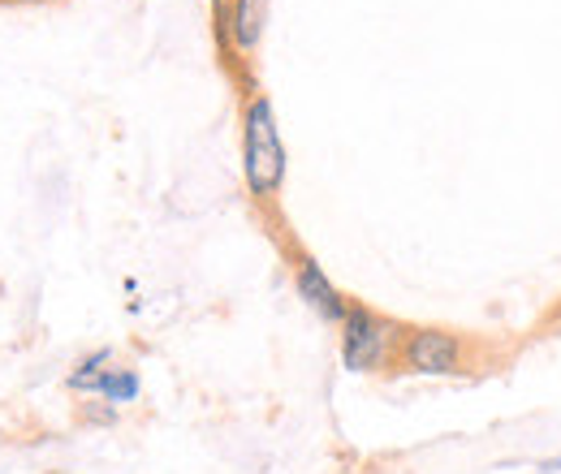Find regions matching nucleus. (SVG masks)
<instances>
[{
    "instance_id": "1",
    "label": "nucleus",
    "mask_w": 561,
    "mask_h": 474,
    "mask_svg": "<svg viewBox=\"0 0 561 474\" xmlns=\"http://www.w3.org/2000/svg\"><path fill=\"white\" fill-rule=\"evenodd\" d=\"M242 177L251 199L260 204H273L285 186V142H280L273 100L264 91H251L242 104Z\"/></svg>"
},
{
    "instance_id": "2",
    "label": "nucleus",
    "mask_w": 561,
    "mask_h": 474,
    "mask_svg": "<svg viewBox=\"0 0 561 474\" xmlns=\"http://www.w3.org/2000/svg\"><path fill=\"white\" fill-rule=\"evenodd\" d=\"M337 333H342V362H346V371L367 375V371L398 367V349H402L407 328L393 324V320H385V315H376L371 307L351 302V311L337 324Z\"/></svg>"
},
{
    "instance_id": "3",
    "label": "nucleus",
    "mask_w": 561,
    "mask_h": 474,
    "mask_svg": "<svg viewBox=\"0 0 561 474\" xmlns=\"http://www.w3.org/2000/svg\"><path fill=\"white\" fill-rule=\"evenodd\" d=\"M398 367L411 375H462L467 371V340L449 328H407Z\"/></svg>"
},
{
    "instance_id": "4",
    "label": "nucleus",
    "mask_w": 561,
    "mask_h": 474,
    "mask_svg": "<svg viewBox=\"0 0 561 474\" xmlns=\"http://www.w3.org/2000/svg\"><path fill=\"white\" fill-rule=\"evenodd\" d=\"M294 289L298 298L324 320V324H342L351 311V298L329 280V271L320 268L311 255H294Z\"/></svg>"
},
{
    "instance_id": "5",
    "label": "nucleus",
    "mask_w": 561,
    "mask_h": 474,
    "mask_svg": "<svg viewBox=\"0 0 561 474\" xmlns=\"http://www.w3.org/2000/svg\"><path fill=\"white\" fill-rule=\"evenodd\" d=\"M268 4L273 0H229V53L251 57L268 31Z\"/></svg>"
},
{
    "instance_id": "6",
    "label": "nucleus",
    "mask_w": 561,
    "mask_h": 474,
    "mask_svg": "<svg viewBox=\"0 0 561 474\" xmlns=\"http://www.w3.org/2000/svg\"><path fill=\"white\" fill-rule=\"evenodd\" d=\"M113 367V349L108 345H100V349H91V354H82L78 362H73V371L66 375V384H70V393H100V380H104V371Z\"/></svg>"
},
{
    "instance_id": "7",
    "label": "nucleus",
    "mask_w": 561,
    "mask_h": 474,
    "mask_svg": "<svg viewBox=\"0 0 561 474\" xmlns=\"http://www.w3.org/2000/svg\"><path fill=\"white\" fill-rule=\"evenodd\" d=\"M139 393H142V380L135 367H108L104 380H100V397L117 409L130 406V402H139Z\"/></svg>"
},
{
    "instance_id": "8",
    "label": "nucleus",
    "mask_w": 561,
    "mask_h": 474,
    "mask_svg": "<svg viewBox=\"0 0 561 474\" xmlns=\"http://www.w3.org/2000/svg\"><path fill=\"white\" fill-rule=\"evenodd\" d=\"M100 402H104V397H100ZM82 418H87V423H117V406H108V402H104V406H82Z\"/></svg>"
},
{
    "instance_id": "9",
    "label": "nucleus",
    "mask_w": 561,
    "mask_h": 474,
    "mask_svg": "<svg viewBox=\"0 0 561 474\" xmlns=\"http://www.w3.org/2000/svg\"><path fill=\"white\" fill-rule=\"evenodd\" d=\"M13 4H35V0H13Z\"/></svg>"
}]
</instances>
